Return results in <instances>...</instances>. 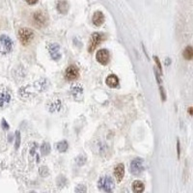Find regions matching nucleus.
Instances as JSON below:
<instances>
[{
    "label": "nucleus",
    "mask_w": 193,
    "mask_h": 193,
    "mask_svg": "<svg viewBox=\"0 0 193 193\" xmlns=\"http://www.w3.org/2000/svg\"><path fill=\"white\" fill-rule=\"evenodd\" d=\"M114 187H115V183H114L112 178H110L109 176L102 177L98 181V188L104 192H112Z\"/></svg>",
    "instance_id": "1"
},
{
    "label": "nucleus",
    "mask_w": 193,
    "mask_h": 193,
    "mask_svg": "<svg viewBox=\"0 0 193 193\" xmlns=\"http://www.w3.org/2000/svg\"><path fill=\"white\" fill-rule=\"evenodd\" d=\"M34 32L30 28L23 27L18 30V39L23 46H28L34 39Z\"/></svg>",
    "instance_id": "2"
},
{
    "label": "nucleus",
    "mask_w": 193,
    "mask_h": 193,
    "mask_svg": "<svg viewBox=\"0 0 193 193\" xmlns=\"http://www.w3.org/2000/svg\"><path fill=\"white\" fill-rule=\"evenodd\" d=\"M14 42L10 37L6 35L0 36V54H8L12 51Z\"/></svg>",
    "instance_id": "3"
},
{
    "label": "nucleus",
    "mask_w": 193,
    "mask_h": 193,
    "mask_svg": "<svg viewBox=\"0 0 193 193\" xmlns=\"http://www.w3.org/2000/svg\"><path fill=\"white\" fill-rule=\"evenodd\" d=\"M130 171L131 174H133L135 176L140 175L143 171H144V160H143V159H141V158L134 159L131 162Z\"/></svg>",
    "instance_id": "4"
},
{
    "label": "nucleus",
    "mask_w": 193,
    "mask_h": 193,
    "mask_svg": "<svg viewBox=\"0 0 193 193\" xmlns=\"http://www.w3.org/2000/svg\"><path fill=\"white\" fill-rule=\"evenodd\" d=\"M103 40V35L101 33L95 32L91 35V38L89 41V45H88V51L92 53L95 49L102 44V42Z\"/></svg>",
    "instance_id": "5"
},
{
    "label": "nucleus",
    "mask_w": 193,
    "mask_h": 193,
    "mask_svg": "<svg viewBox=\"0 0 193 193\" xmlns=\"http://www.w3.org/2000/svg\"><path fill=\"white\" fill-rule=\"evenodd\" d=\"M48 52L50 54V57L54 60V61H59L62 57V53H61V49H60V46L56 42H52V44H49L47 46Z\"/></svg>",
    "instance_id": "6"
},
{
    "label": "nucleus",
    "mask_w": 193,
    "mask_h": 193,
    "mask_svg": "<svg viewBox=\"0 0 193 193\" xmlns=\"http://www.w3.org/2000/svg\"><path fill=\"white\" fill-rule=\"evenodd\" d=\"M96 59L97 61L99 63V64H102V65L105 66L107 65V64L109 63L110 61V53L109 51L107 50V49L105 48H103V49H99V50L97 52L96 54Z\"/></svg>",
    "instance_id": "7"
},
{
    "label": "nucleus",
    "mask_w": 193,
    "mask_h": 193,
    "mask_svg": "<svg viewBox=\"0 0 193 193\" xmlns=\"http://www.w3.org/2000/svg\"><path fill=\"white\" fill-rule=\"evenodd\" d=\"M33 22L37 27H42L47 22V17L46 14L42 11L36 12L33 15Z\"/></svg>",
    "instance_id": "8"
},
{
    "label": "nucleus",
    "mask_w": 193,
    "mask_h": 193,
    "mask_svg": "<svg viewBox=\"0 0 193 193\" xmlns=\"http://www.w3.org/2000/svg\"><path fill=\"white\" fill-rule=\"evenodd\" d=\"M65 77L69 81H74L79 77V70L74 65H70L66 69Z\"/></svg>",
    "instance_id": "9"
},
{
    "label": "nucleus",
    "mask_w": 193,
    "mask_h": 193,
    "mask_svg": "<svg viewBox=\"0 0 193 193\" xmlns=\"http://www.w3.org/2000/svg\"><path fill=\"white\" fill-rule=\"evenodd\" d=\"M70 92H71V95H73L74 99L75 101H81L83 99V87L81 86L80 84H74L73 86L70 88Z\"/></svg>",
    "instance_id": "10"
},
{
    "label": "nucleus",
    "mask_w": 193,
    "mask_h": 193,
    "mask_svg": "<svg viewBox=\"0 0 193 193\" xmlns=\"http://www.w3.org/2000/svg\"><path fill=\"white\" fill-rule=\"evenodd\" d=\"M11 102V95L8 91L0 90V108H4Z\"/></svg>",
    "instance_id": "11"
},
{
    "label": "nucleus",
    "mask_w": 193,
    "mask_h": 193,
    "mask_svg": "<svg viewBox=\"0 0 193 193\" xmlns=\"http://www.w3.org/2000/svg\"><path fill=\"white\" fill-rule=\"evenodd\" d=\"M104 20H105V18H104V15H103V12L97 11V12L94 13L92 21H93V24H94L95 26H97V27L102 26L104 23Z\"/></svg>",
    "instance_id": "12"
},
{
    "label": "nucleus",
    "mask_w": 193,
    "mask_h": 193,
    "mask_svg": "<svg viewBox=\"0 0 193 193\" xmlns=\"http://www.w3.org/2000/svg\"><path fill=\"white\" fill-rule=\"evenodd\" d=\"M105 83L108 87L110 88H117L120 84V80L116 74H110L106 77Z\"/></svg>",
    "instance_id": "13"
},
{
    "label": "nucleus",
    "mask_w": 193,
    "mask_h": 193,
    "mask_svg": "<svg viewBox=\"0 0 193 193\" xmlns=\"http://www.w3.org/2000/svg\"><path fill=\"white\" fill-rule=\"evenodd\" d=\"M56 8L62 15H67V13L70 9V4L67 0H59V1L57 2Z\"/></svg>",
    "instance_id": "14"
},
{
    "label": "nucleus",
    "mask_w": 193,
    "mask_h": 193,
    "mask_svg": "<svg viewBox=\"0 0 193 193\" xmlns=\"http://www.w3.org/2000/svg\"><path fill=\"white\" fill-rule=\"evenodd\" d=\"M114 176H115L116 180L118 182H121L123 180L125 176V167L123 163H119L118 165L114 168Z\"/></svg>",
    "instance_id": "15"
},
{
    "label": "nucleus",
    "mask_w": 193,
    "mask_h": 193,
    "mask_svg": "<svg viewBox=\"0 0 193 193\" xmlns=\"http://www.w3.org/2000/svg\"><path fill=\"white\" fill-rule=\"evenodd\" d=\"M132 189H133V192L135 193H141L144 191L145 185L141 181H135L132 183Z\"/></svg>",
    "instance_id": "16"
},
{
    "label": "nucleus",
    "mask_w": 193,
    "mask_h": 193,
    "mask_svg": "<svg viewBox=\"0 0 193 193\" xmlns=\"http://www.w3.org/2000/svg\"><path fill=\"white\" fill-rule=\"evenodd\" d=\"M183 56L185 60H191L193 58V48L191 46H187L183 49Z\"/></svg>",
    "instance_id": "17"
},
{
    "label": "nucleus",
    "mask_w": 193,
    "mask_h": 193,
    "mask_svg": "<svg viewBox=\"0 0 193 193\" xmlns=\"http://www.w3.org/2000/svg\"><path fill=\"white\" fill-rule=\"evenodd\" d=\"M68 148H69V144L66 140H62L60 142H58L56 144V149L58 150L60 153H65L68 151Z\"/></svg>",
    "instance_id": "18"
},
{
    "label": "nucleus",
    "mask_w": 193,
    "mask_h": 193,
    "mask_svg": "<svg viewBox=\"0 0 193 193\" xmlns=\"http://www.w3.org/2000/svg\"><path fill=\"white\" fill-rule=\"evenodd\" d=\"M41 153L44 155H47L50 153V145H49V143H42L41 146Z\"/></svg>",
    "instance_id": "19"
},
{
    "label": "nucleus",
    "mask_w": 193,
    "mask_h": 193,
    "mask_svg": "<svg viewBox=\"0 0 193 193\" xmlns=\"http://www.w3.org/2000/svg\"><path fill=\"white\" fill-rule=\"evenodd\" d=\"M61 108V102L60 99H57V101H55L54 103H52V104L49 106V110H50V112H54L56 110H60Z\"/></svg>",
    "instance_id": "20"
},
{
    "label": "nucleus",
    "mask_w": 193,
    "mask_h": 193,
    "mask_svg": "<svg viewBox=\"0 0 193 193\" xmlns=\"http://www.w3.org/2000/svg\"><path fill=\"white\" fill-rule=\"evenodd\" d=\"M20 141H21V136H20V132L18 131H16V143H15V148L18 150L20 146Z\"/></svg>",
    "instance_id": "21"
},
{
    "label": "nucleus",
    "mask_w": 193,
    "mask_h": 193,
    "mask_svg": "<svg viewBox=\"0 0 193 193\" xmlns=\"http://www.w3.org/2000/svg\"><path fill=\"white\" fill-rule=\"evenodd\" d=\"M75 191H76V192H80V193L85 192V191H86V187H85V185H83V184H79V185H78V187L75 188Z\"/></svg>",
    "instance_id": "22"
},
{
    "label": "nucleus",
    "mask_w": 193,
    "mask_h": 193,
    "mask_svg": "<svg viewBox=\"0 0 193 193\" xmlns=\"http://www.w3.org/2000/svg\"><path fill=\"white\" fill-rule=\"evenodd\" d=\"M1 127H2V128H3L4 131H8L9 128H10V127H9L8 123L6 122V120H5V119H2V124H1Z\"/></svg>",
    "instance_id": "23"
},
{
    "label": "nucleus",
    "mask_w": 193,
    "mask_h": 193,
    "mask_svg": "<svg viewBox=\"0 0 193 193\" xmlns=\"http://www.w3.org/2000/svg\"><path fill=\"white\" fill-rule=\"evenodd\" d=\"M154 59L155 60V62H156V65H158V67H159V70H160V73H162V70H161V65H160V61H159V57H158V56H155V57H154Z\"/></svg>",
    "instance_id": "24"
},
{
    "label": "nucleus",
    "mask_w": 193,
    "mask_h": 193,
    "mask_svg": "<svg viewBox=\"0 0 193 193\" xmlns=\"http://www.w3.org/2000/svg\"><path fill=\"white\" fill-rule=\"evenodd\" d=\"M177 151H178V158L180 159V154H181V151H180V140H177Z\"/></svg>",
    "instance_id": "25"
},
{
    "label": "nucleus",
    "mask_w": 193,
    "mask_h": 193,
    "mask_svg": "<svg viewBox=\"0 0 193 193\" xmlns=\"http://www.w3.org/2000/svg\"><path fill=\"white\" fill-rule=\"evenodd\" d=\"M26 1V3L27 4H29V5H34V4H36L38 2V0H25Z\"/></svg>",
    "instance_id": "26"
},
{
    "label": "nucleus",
    "mask_w": 193,
    "mask_h": 193,
    "mask_svg": "<svg viewBox=\"0 0 193 193\" xmlns=\"http://www.w3.org/2000/svg\"><path fill=\"white\" fill-rule=\"evenodd\" d=\"M188 112H189V115H192V107H189Z\"/></svg>",
    "instance_id": "27"
}]
</instances>
